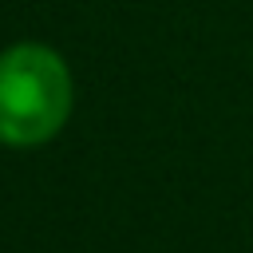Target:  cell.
Listing matches in <instances>:
<instances>
[{"instance_id":"cell-1","label":"cell","mask_w":253,"mask_h":253,"mask_svg":"<svg viewBox=\"0 0 253 253\" xmlns=\"http://www.w3.org/2000/svg\"><path fill=\"white\" fill-rule=\"evenodd\" d=\"M75 107L67 59L43 40L0 47V146L32 150L51 142Z\"/></svg>"}]
</instances>
